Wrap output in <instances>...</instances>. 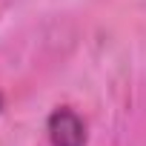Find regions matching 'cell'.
I'll return each instance as SVG.
<instances>
[{
  "mask_svg": "<svg viewBox=\"0 0 146 146\" xmlns=\"http://www.w3.org/2000/svg\"><path fill=\"white\" fill-rule=\"evenodd\" d=\"M46 132L52 146H86V123L69 106H60L49 115Z\"/></svg>",
  "mask_w": 146,
  "mask_h": 146,
  "instance_id": "1",
  "label": "cell"
},
{
  "mask_svg": "<svg viewBox=\"0 0 146 146\" xmlns=\"http://www.w3.org/2000/svg\"><path fill=\"white\" fill-rule=\"evenodd\" d=\"M0 109H3V98H0Z\"/></svg>",
  "mask_w": 146,
  "mask_h": 146,
  "instance_id": "2",
  "label": "cell"
}]
</instances>
